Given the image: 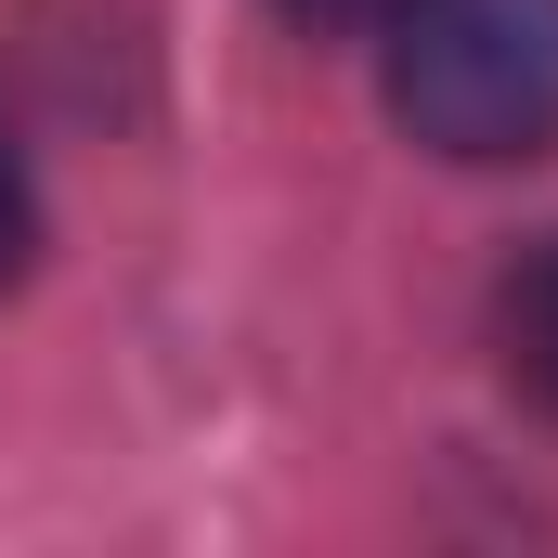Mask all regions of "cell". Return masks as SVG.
Listing matches in <instances>:
<instances>
[{
  "label": "cell",
  "mask_w": 558,
  "mask_h": 558,
  "mask_svg": "<svg viewBox=\"0 0 558 558\" xmlns=\"http://www.w3.org/2000/svg\"><path fill=\"white\" fill-rule=\"evenodd\" d=\"M390 118L454 169H520L558 143V0H403Z\"/></svg>",
  "instance_id": "6da1fadb"
},
{
  "label": "cell",
  "mask_w": 558,
  "mask_h": 558,
  "mask_svg": "<svg viewBox=\"0 0 558 558\" xmlns=\"http://www.w3.org/2000/svg\"><path fill=\"white\" fill-rule=\"evenodd\" d=\"M494 338H507V377L533 390V403H558V234L507 274V299H494Z\"/></svg>",
  "instance_id": "7a4b0ae2"
},
{
  "label": "cell",
  "mask_w": 558,
  "mask_h": 558,
  "mask_svg": "<svg viewBox=\"0 0 558 558\" xmlns=\"http://www.w3.org/2000/svg\"><path fill=\"white\" fill-rule=\"evenodd\" d=\"M26 247H39V208H26V169L0 156V286L26 274Z\"/></svg>",
  "instance_id": "3957f363"
},
{
  "label": "cell",
  "mask_w": 558,
  "mask_h": 558,
  "mask_svg": "<svg viewBox=\"0 0 558 558\" xmlns=\"http://www.w3.org/2000/svg\"><path fill=\"white\" fill-rule=\"evenodd\" d=\"M286 13H299V26H390L403 0H286Z\"/></svg>",
  "instance_id": "277c9868"
}]
</instances>
